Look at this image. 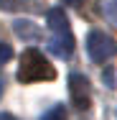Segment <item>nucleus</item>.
I'll list each match as a JSON object with an SVG mask.
<instances>
[{
	"instance_id": "nucleus-1",
	"label": "nucleus",
	"mask_w": 117,
	"mask_h": 120,
	"mask_svg": "<svg viewBox=\"0 0 117 120\" xmlns=\"http://www.w3.org/2000/svg\"><path fill=\"white\" fill-rule=\"evenodd\" d=\"M46 21H48V28H51V41H48L51 54L59 56V59H69L74 54V36H71L66 13L61 8H51L46 13Z\"/></svg>"
},
{
	"instance_id": "nucleus-2",
	"label": "nucleus",
	"mask_w": 117,
	"mask_h": 120,
	"mask_svg": "<svg viewBox=\"0 0 117 120\" xmlns=\"http://www.w3.org/2000/svg\"><path fill=\"white\" fill-rule=\"evenodd\" d=\"M48 79H56V69L48 64V59L38 49H25L18 64V82L31 84V82H48Z\"/></svg>"
},
{
	"instance_id": "nucleus-3",
	"label": "nucleus",
	"mask_w": 117,
	"mask_h": 120,
	"mask_svg": "<svg viewBox=\"0 0 117 120\" xmlns=\"http://www.w3.org/2000/svg\"><path fill=\"white\" fill-rule=\"evenodd\" d=\"M87 54L94 64H104L117 54V44L112 36H107L104 31H89L87 36Z\"/></svg>"
},
{
	"instance_id": "nucleus-4",
	"label": "nucleus",
	"mask_w": 117,
	"mask_h": 120,
	"mask_svg": "<svg viewBox=\"0 0 117 120\" xmlns=\"http://www.w3.org/2000/svg\"><path fill=\"white\" fill-rule=\"evenodd\" d=\"M69 95L76 110H87L92 105V84L84 74H79V72L69 74Z\"/></svg>"
},
{
	"instance_id": "nucleus-5",
	"label": "nucleus",
	"mask_w": 117,
	"mask_h": 120,
	"mask_svg": "<svg viewBox=\"0 0 117 120\" xmlns=\"http://www.w3.org/2000/svg\"><path fill=\"white\" fill-rule=\"evenodd\" d=\"M13 31H15L23 41H41V38H43L41 28L36 23H31V21H15V23H13Z\"/></svg>"
},
{
	"instance_id": "nucleus-6",
	"label": "nucleus",
	"mask_w": 117,
	"mask_h": 120,
	"mask_svg": "<svg viewBox=\"0 0 117 120\" xmlns=\"http://www.w3.org/2000/svg\"><path fill=\"white\" fill-rule=\"evenodd\" d=\"M28 8H31L28 0H0V10H8V13H21Z\"/></svg>"
},
{
	"instance_id": "nucleus-7",
	"label": "nucleus",
	"mask_w": 117,
	"mask_h": 120,
	"mask_svg": "<svg viewBox=\"0 0 117 120\" xmlns=\"http://www.w3.org/2000/svg\"><path fill=\"white\" fill-rule=\"evenodd\" d=\"M41 120H66V107L64 105H53L41 115Z\"/></svg>"
},
{
	"instance_id": "nucleus-8",
	"label": "nucleus",
	"mask_w": 117,
	"mask_h": 120,
	"mask_svg": "<svg viewBox=\"0 0 117 120\" xmlns=\"http://www.w3.org/2000/svg\"><path fill=\"white\" fill-rule=\"evenodd\" d=\"M104 13H107V18L117 26V0H110V3L104 5Z\"/></svg>"
},
{
	"instance_id": "nucleus-9",
	"label": "nucleus",
	"mask_w": 117,
	"mask_h": 120,
	"mask_svg": "<svg viewBox=\"0 0 117 120\" xmlns=\"http://www.w3.org/2000/svg\"><path fill=\"white\" fill-rule=\"evenodd\" d=\"M10 56H13V49L8 46V44H3V41H0V67H3V64H8V61H10Z\"/></svg>"
},
{
	"instance_id": "nucleus-10",
	"label": "nucleus",
	"mask_w": 117,
	"mask_h": 120,
	"mask_svg": "<svg viewBox=\"0 0 117 120\" xmlns=\"http://www.w3.org/2000/svg\"><path fill=\"white\" fill-rule=\"evenodd\" d=\"M104 82H107V87H115V77H112V72H104Z\"/></svg>"
},
{
	"instance_id": "nucleus-11",
	"label": "nucleus",
	"mask_w": 117,
	"mask_h": 120,
	"mask_svg": "<svg viewBox=\"0 0 117 120\" xmlns=\"http://www.w3.org/2000/svg\"><path fill=\"white\" fill-rule=\"evenodd\" d=\"M0 120H18L15 115H10V112H0Z\"/></svg>"
},
{
	"instance_id": "nucleus-12",
	"label": "nucleus",
	"mask_w": 117,
	"mask_h": 120,
	"mask_svg": "<svg viewBox=\"0 0 117 120\" xmlns=\"http://www.w3.org/2000/svg\"><path fill=\"white\" fill-rule=\"evenodd\" d=\"M64 3H66V5H82L84 0H64Z\"/></svg>"
}]
</instances>
